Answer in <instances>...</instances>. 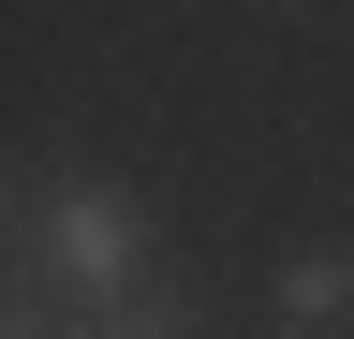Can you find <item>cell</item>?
<instances>
[{"mask_svg": "<svg viewBox=\"0 0 354 339\" xmlns=\"http://www.w3.org/2000/svg\"><path fill=\"white\" fill-rule=\"evenodd\" d=\"M15 295H44V310L162 295L148 192H133V177H74V162H15Z\"/></svg>", "mask_w": 354, "mask_h": 339, "instance_id": "cell-1", "label": "cell"}, {"mask_svg": "<svg viewBox=\"0 0 354 339\" xmlns=\"http://www.w3.org/2000/svg\"><path fill=\"white\" fill-rule=\"evenodd\" d=\"M266 325L281 339H354V236H295L266 266Z\"/></svg>", "mask_w": 354, "mask_h": 339, "instance_id": "cell-2", "label": "cell"}, {"mask_svg": "<svg viewBox=\"0 0 354 339\" xmlns=\"http://www.w3.org/2000/svg\"><path fill=\"white\" fill-rule=\"evenodd\" d=\"M74 339H192V310L177 295H118V310H59Z\"/></svg>", "mask_w": 354, "mask_h": 339, "instance_id": "cell-3", "label": "cell"}, {"mask_svg": "<svg viewBox=\"0 0 354 339\" xmlns=\"http://www.w3.org/2000/svg\"><path fill=\"white\" fill-rule=\"evenodd\" d=\"M0 339H74V325L44 310V295H15V325H0Z\"/></svg>", "mask_w": 354, "mask_h": 339, "instance_id": "cell-4", "label": "cell"}]
</instances>
